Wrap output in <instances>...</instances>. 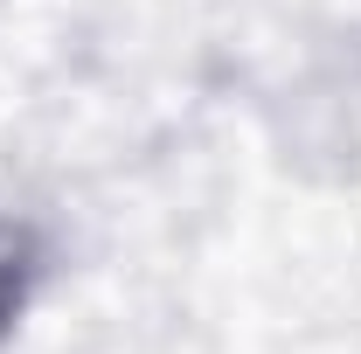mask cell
<instances>
[{"instance_id": "cell-1", "label": "cell", "mask_w": 361, "mask_h": 354, "mask_svg": "<svg viewBox=\"0 0 361 354\" xmlns=\"http://www.w3.org/2000/svg\"><path fill=\"white\" fill-rule=\"evenodd\" d=\"M42 229L21 216H0V348L14 341V326H21V312L35 299V285H42Z\"/></svg>"}]
</instances>
